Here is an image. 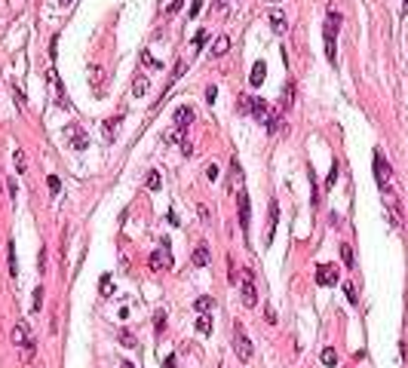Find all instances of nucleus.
Segmentation results:
<instances>
[{
    "instance_id": "f257e3e1",
    "label": "nucleus",
    "mask_w": 408,
    "mask_h": 368,
    "mask_svg": "<svg viewBox=\"0 0 408 368\" xmlns=\"http://www.w3.org/2000/svg\"><path fill=\"white\" fill-rule=\"evenodd\" d=\"M338 25H341V15L334 12V9H328V19H326V56H328L331 65L338 62V52H334V40H338Z\"/></svg>"
},
{
    "instance_id": "f03ea898",
    "label": "nucleus",
    "mask_w": 408,
    "mask_h": 368,
    "mask_svg": "<svg viewBox=\"0 0 408 368\" xmlns=\"http://www.w3.org/2000/svg\"><path fill=\"white\" fill-rule=\"evenodd\" d=\"M234 350H237V359H240V362H249L252 353H255V347H252L249 338H245V331H243L240 322H237V328H234Z\"/></svg>"
},
{
    "instance_id": "7ed1b4c3",
    "label": "nucleus",
    "mask_w": 408,
    "mask_h": 368,
    "mask_svg": "<svg viewBox=\"0 0 408 368\" xmlns=\"http://www.w3.org/2000/svg\"><path fill=\"white\" fill-rule=\"evenodd\" d=\"M375 178H378L381 190L387 194V190H390V181H393V169L387 166V160H384V153H381V150H375Z\"/></svg>"
},
{
    "instance_id": "20e7f679",
    "label": "nucleus",
    "mask_w": 408,
    "mask_h": 368,
    "mask_svg": "<svg viewBox=\"0 0 408 368\" xmlns=\"http://www.w3.org/2000/svg\"><path fill=\"white\" fill-rule=\"evenodd\" d=\"M12 344H15V347H25L28 359L34 356V341H31V328H28L25 322H19V325L12 328Z\"/></svg>"
},
{
    "instance_id": "39448f33",
    "label": "nucleus",
    "mask_w": 408,
    "mask_h": 368,
    "mask_svg": "<svg viewBox=\"0 0 408 368\" xmlns=\"http://www.w3.org/2000/svg\"><path fill=\"white\" fill-rule=\"evenodd\" d=\"M148 264H151V270H154V273H163L166 267H172V249H169V245L157 249V252L151 255V261H148Z\"/></svg>"
},
{
    "instance_id": "423d86ee",
    "label": "nucleus",
    "mask_w": 408,
    "mask_h": 368,
    "mask_svg": "<svg viewBox=\"0 0 408 368\" xmlns=\"http://www.w3.org/2000/svg\"><path fill=\"white\" fill-rule=\"evenodd\" d=\"M240 292H243V304L245 307H255L258 304V292H255V283H252V273L249 270L243 273V289Z\"/></svg>"
},
{
    "instance_id": "0eeeda50",
    "label": "nucleus",
    "mask_w": 408,
    "mask_h": 368,
    "mask_svg": "<svg viewBox=\"0 0 408 368\" xmlns=\"http://www.w3.org/2000/svg\"><path fill=\"white\" fill-rule=\"evenodd\" d=\"M338 267H334V264H319L316 267V283L319 286H334V283H338Z\"/></svg>"
},
{
    "instance_id": "6e6552de",
    "label": "nucleus",
    "mask_w": 408,
    "mask_h": 368,
    "mask_svg": "<svg viewBox=\"0 0 408 368\" xmlns=\"http://www.w3.org/2000/svg\"><path fill=\"white\" fill-rule=\"evenodd\" d=\"M65 135L71 138V145H74L77 150H86V147H89V138H86V132H83L80 126H68Z\"/></svg>"
},
{
    "instance_id": "1a4fd4ad",
    "label": "nucleus",
    "mask_w": 408,
    "mask_h": 368,
    "mask_svg": "<svg viewBox=\"0 0 408 368\" xmlns=\"http://www.w3.org/2000/svg\"><path fill=\"white\" fill-rule=\"evenodd\" d=\"M237 206H240V224H243V230H249L252 209H249V194H245V190H240V197H237Z\"/></svg>"
},
{
    "instance_id": "9d476101",
    "label": "nucleus",
    "mask_w": 408,
    "mask_h": 368,
    "mask_svg": "<svg viewBox=\"0 0 408 368\" xmlns=\"http://www.w3.org/2000/svg\"><path fill=\"white\" fill-rule=\"evenodd\" d=\"M193 123V108H187V104H181V108H175V129H184Z\"/></svg>"
},
{
    "instance_id": "9b49d317",
    "label": "nucleus",
    "mask_w": 408,
    "mask_h": 368,
    "mask_svg": "<svg viewBox=\"0 0 408 368\" xmlns=\"http://www.w3.org/2000/svg\"><path fill=\"white\" fill-rule=\"evenodd\" d=\"M264 77H267V65H264V62H255L252 74H249V83H252V86H261V83H264Z\"/></svg>"
},
{
    "instance_id": "f8f14e48",
    "label": "nucleus",
    "mask_w": 408,
    "mask_h": 368,
    "mask_svg": "<svg viewBox=\"0 0 408 368\" xmlns=\"http://www.w3.org/2000/svg\"><path fill=\"white\" fill-rule=\"evenodd\" d=\"M212 307H215V301H212V297H206V294L193 301V310H197L200 316H209V313H212Z\"/></svg>"
},
{
    "instance_id": "ddd939ff",
    "label": "nucleus",
    "mask_w": 408,
    "mask_h": 368,
    "mask_svg": "<svg viewBox=\"0 0 408 368\" xmlns=\"http://www.w3.org/2000/svg\"><path fill=\"white\" fill-rule=\"evenodd\" d=\"M193 264H197V267H206V264H209V245H206V242L197 245V252H193Z\"/></svg>"
},
{
    "instance_id": "4468645a",
    "label": "nucleus",
    "mask_w": 408,
    "mask_h": 368,
    "mask_svg": "<svg viewBox=\"0 0 408 368\" xmlns=\"http://www.w3.org/2000/svg\"><path fill=\"white\" fill-rule=\"evenodd\" d=\"M227 49H230V40H227V37H218V40H212V56H215V59H218V56H224Z\"/></svg>"
},
{
    "instance_id": "2eb2a0df",
    "label": "nucleus",
    "mask_w": 408,
    "mask_h": 368,
    "mask_svg": "<svg viewBox=\"0 0 408 368\" xmlns=\"http://www.w3.org/2000/svg\"><path fill=\"white\" fill-rule=\"evenodd\" d=\"M98 292H101V297H111V294H114V279H111V273H104V276H101Z\"/></svg>"
},
{
    "instance_id": "dca6fc26",
    "label": "nucleus",
    "mask_w": 408,
    "mask_h": 368,
    "mask_svg": "<svg viewBox=\"0 0 408 368\" xmlns=\"http://www.w3.org/2000/svg\"><path fill=\"white\" fill-rule=\"evenodd\" d=\"M270 25H273V31L279 34V31H286V15H282L279 9L276 12H270Z\"/></svg>"
},
{
    "instance_id": "f3484780",
    "label": "nucleus",
    "mask_w": 408,
    "mask_h": 368,
    "mask_svg": "<svg viewBox=\"0 0 408 368\" xmlns=\"http://www.w3.org/2000/svg\"><path fill=\"white\" fill-rule=\"evenodd\" d=\"M6 255H9V273L19 276V264H15V245H12V239L6 242Z\"/></svg>"
},
{
    "instance_id": "a211bd4d",
    "label": "nucleus",
    "mask_w": 408,
    "mask_h": 368,
    "mask_svg": "<svg viewBox=\"0 0 408 368\" xmlns=\"http://www.w3.org/2000/svg\"><path fill=\"white\" fill-rule=\"evenodd\" d=\"M319 359H323V365H328V368H334V365H338V353H334L331 347H326V350H323V356H319Z\"/></svg>"
},
{
    "instance_id": "6ab92c4d",
    "label": "nucleus",
    "mask_w": 408,
    "mask_h": 368,
    "mask_svg": "<svg viewBox=\"0 0 408 368\" xmlns=\"http://www.w3.org/2000/svg\"><path fill=\"white\" fill-rule=\"evenodd\" d=\"M276 215H279V206H276V200L270 203V227H267V242L273 239V227H276Z\"/></svg>"
},
{
    "instance_id": "aec40b11",
    "label": "nucleus",
    "mask_w": 408,
    "mask_h": 368,
    "mask_svg": "<svg viewBox=\"0 0 408 368\" xmlns=\"http://www.w3.org/2000/svg\"><path fill=\"white\" fill-rule=\"evenodd\" d=\"M160 187H163V184H160V172L151 169V172H148V190H154V194H157Z\"/></svg>"
},
{
    "instance_id": "412c9836",
    "label": "nucleus",
    "mask_w": 408,
    "mask_h": 368,
    "mask_svg": "<svg viewBox=\"0 0 408 368\" xmlns=\"http://www.w3.org/2000/svg\"><path fill=\"white\" fill-rule=\"evenodd\" d=\"M117 123H120V117H114V120L104 123V142H114V129H117Z\"/></svg>"
},
{
    "instance_id": "4be33fe9",
    "label": "nucleus",
    "mask_w": 408,
    "mask_h": 368,
    "mask_svg": "<svg viewBox=\"0 0 408 368\" xmlns=\"http://www.w3.org/2000/svg\"><path fill=\"white\" fill-rule=\"evenodd\" d=\"M148 86H151V83H148V77H138V80H135V86H132V95H145V92H148Z\"/></svg>"
},
{
    "instance_id": "5701e85b",
    "label": "nucleus",
    "mask_w": 408,
    "mask_h": 368,
    "mask_svg": "<svg viewBox=\"0 0 408 368\" xmlns=\"http://www.w3.org/2000/svg\"><path fill=\"white\" fill-rule=\"evenodd\" d=\"M197 331H200V335H209V331H212V319H209V316H200V319H197Z\"/></svg>"
},
{
    "instance_id": "b1692460",
    "label": "nucleus",
    "mask_w": 408,
    "mask_h": 368,
    "mask_svg": "<svg viewBox=\"0 0 408 368\" xmlns=\"http://www.w3.org/2000/svg\"><path fill=\"white\" fill-rule=\"evenodd\" d=\"M40 307H43V289L37 286V289H34V304H31V310H34V313H37Z\"/></svg>"
},
{
    "instance_id": "393cba45",
    "label": "nucleus",
    "mask_w": 408,
    "mask_h": 368,
    "mask_svg": "<svg viewBox=\"0 0 408 368\" xmlns=\"http://www.w3.org/2000/svg\"><path fill=\"white\" fill-rule=\"evenodd\" d=\"M344 294H347V301H350V304H356V301H359V297H356V286H353V283H344Z\"/></svg>"
},
{
    "instance_id": "a878e982",
    "label": "nucleus",
    "mask_w": 408,
    "mask_h": 368,
    "mask_svg": "<svg viewBox=\"0 0 408 368\" xmlns=\"http://www.w3.org/2000/svg\"><path fill=\"white\" fill-rule=\"evenodd\" d=\"M120 344H123V347H135L138 341H135V335H132V331H120Z\"/></svg>"
},
{
    "instance_id": "bb28decb",
    "label": "nucleus",
    "mask_w": 408,
    "mask_h": 368,
    "mask_svg": "<svg viewBox=\"0 0 408 368\" xmlns=\"http://www.w3.org/2000/svg\"><path fill=\"white\" fill-rule=\"evenodd\" d=\"M206 40H209V31H197V37H193V52L200 46H206Z\"/></svg>"
},
{
    "instance_id": "cd10ccee",
    "label": "nucleus",
    "mask_w": 408,
    "mask_h": 368,
    "mask_svg": "<svg viewBox=\"0 0 408 368\" xmlns=\"http://www.w3.org/2000/svg\"><path fill=\"white\" fill-rule=\"evenodd\" d=\"M341 258H344V264H347V267H353V249H350L347 242L341 245Z\"/></svg>"
},
{
    "instance_id": "c85d7f7f",
    "label": "nucleus",
    "mask_w": 408,
    "mask_h": 368,
    "mask_svg": "<svg viewBox=\"0 0 408 368\" xmlns=\"http://www.w3.org/2000/svg\"><path fill=\"white\" fill-rule=\"evenodd\" d=\"M237 111L240 114H252V98H240L237 101Z\"/></svg>"
},
{
    "instance_id": "c756f323",
    "label": "nucleus",
    "mask_w": 408,
    "mask_h": 368,
    "mask_svg": "<svg viewBox=\"0 0 408 368\" xmlns=\"http://www.w3.org/2000/svg\"><path fill=\"white\" fill-rule=\"evenodd\" d=\"M12 160H15V169H19V172H25V166H28V163H25V153H22V150H15V156H12Z\"/></svg>"
},
{
    "instance_id": "7c9ffc66",
    "label": "nucleus",
    "mask_w": 408,
    "mask_h": 368,
    "mask_svg": "<svg viewBox=\"0 0 408 368\" xmlns=\"http://www.w3.org/2000/svg\"><path fill=\"white\" fill-rule=\"evenodd\" d=\"M154 325H157V331H163V328H166V313H163V310H160L157 316H154Z\"/></svg>"
},
{
    "instance_id": "2f4dec72",
    "label": "nucleus",
    "mask_w": 408,
    "mask_h": 368,
    "mask_svg": "<svg viewBox=\"0 0 408 368\" xmlns=\"http://www.w3.org/2000/svg\"><path fill=\"white\" fill-rule=\"evenodd\" d=\"M46 184H49V190H52V194H59V187H62V181L56 178V175H49V178H46Z\"/></svg>"
},
{
    "instance_id": "473e14b6",
    "label": "nucleus",
    "mask_w": 408,
    "mask_h": 368,
    "mask_svg": "<svg viewBox=\"0 0 408 368\" xmlns=\"http://www.w3.org/2000/svg\"><path fill=\"white\" fill-rule=\"evenodd\" d=\"M181 132H184V129H172V132H166V142H172V145H175V142H181Z\"/></svg>"
},
{
    "instance_id": "72a5a7b5",
    "label": "nucleus",
    "mask_w": 408,
    "mask_h": 368,
    "mask_svg": "<svg viewBox=\"0 0 408 368\" xmlns=\"http://www.w3.org/2000/svg\"><path fill=\"white\" fill-rule=\"evenodd\" d=\"M334 181H338V163H331V172H328V181H326V187H331Z\"/></svg>"
},
{
    "instance_id": "f704fd0d",
    "label": "nucleus",
    "mask_w": 408,
    "mask_h": 368,
    "mask_svg": "<svg viewBox=\"0 0 408 368\" xmlns=\"http://www.w3.org/2000/svg\"><path fill=\"white\" fill-rule=\"evenodd\" d=\"M181 3H184V0H169V12H178Z\"/></svg>"
},
{
    "instance_id": "c9c22d12",
    "label": "nucleus",
    "mask_w": 408,
    "mask_h": 368,
    "mask_svg": "<svg viewBox=\"0 0 408 368\" xmlns=\"http://www.w3.org/2000/svg\"><path fill=\"white\" fill-rule=\"evenodd\" d=\"M203 9V0H193V3H190V15H197Z\"/></svg>"
},
{
    "instance_id": "e433bc0d",
    "label": "nucleus",
    "mask_w": 408,
    "mask_h": 368,
    "mask_svg": "<svg viewBox=\"0 0 408 368\" xmlns=\"http://www.w3.org/2000/svg\"><path fill=\"white\" fill-rule=\"evenodd\" d=\"M215 95H218V89H215V86H209V89H206V101H215Z\"/></svg>"
},
{
    "instance_id": "4c0bfd02",
    "label": "nucleus",
    "mask_w": 408,
    "mask_h": 368,
    "mask_svg": "<svg viewBox=\"0 0 408 368\" xmlns=\"http://www.w3.org/2000/svg\"><path fill=\"white\" fill-rule=\"evenodd\" d=\"M101 77H104V71H101V68H92V80H95V83H101Z\"/></svg>"
},
{
    "instance_id": "58836bf2",
    "label": "nucleus",
    "mask_w": 408,
    "mask_h": 368,
    "mask_svg": "<svg viewBox=\"0 0 408 368\" xmlns=\"http://www.w3.org/2000/svg\"><path fill=\"white\" fill-rule=\"evenodd\" d=\"M206 175H209L212 181H215V178H218V166H209V169H206Z\"/></svg>"
},
{
    "instance_id": "ea45409f",
    "label": "nucleus",
    "mask_w": 408,
    "mask_h": 368,
    "mask_svg": "<svg viewBox=\"0 0 408 368\" xmlns=\"http://www.w3.org/2000/svg\"><path fill=\"white\" fill-rule=\"evenodd\" d=\"M163 368H175V359H172V356H166V359H163Z\"/></svg>"
},
{
    "instance_id": "a19ab883",
    "label": "nucleus",
    "mask_w": 408,
    "mask_h": 368,
    "mask_svg": "<svg viewBox=\"0 0 408 368\" xmlns=\"http://www.w3.org/2000/svg\"><path fill=\"white\" fill-rule=\"evenodd\" d=\"M59 3H62V6H68V3H71V0H59Z\"/></svg>"
},
{
    "instance_id": "79ce46f5",
    "label": "nucleus",
    "mask_w": 408,
    "mask_h": 368,
    "mask_svg": "<svg viewBox=\"0 0 408 368\" xmlns=\"http://www.w3.org/2000/svg\"><path fill=\"white\" fill-rule=\"evenodd\" d=\"M120 368H132V365H129V362H123V365H120Z\"/></svg>"
},
{
    "instance_id": "37998d69",
    "label": "nucleus",
    "mask_w": 408,
    "mask_h": 368,
    "mask_svg": "<svg viewBox=\"0 0 408 368\" xmlns=\"http://www.w3.org/2000/svg\"><path fill=\"white\" fill-rule=\"evenodd\" d=\"M402 9H405V12H408V0H405V6H402Z\"/></svg>"
}]
</instances>
